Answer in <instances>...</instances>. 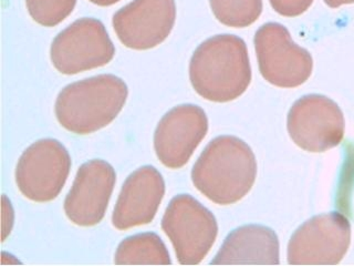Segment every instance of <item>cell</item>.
<instances>
[{
  "mask_svg": "<svg viewBox=\"0 0 354 266\" xmlns=\"http://www.w3.org/2000/svg\"><path fill=\"white\" fill-rule=\"evenodd\" d=\"M351 225L337 212L321 214L306 222L291 236L288 263L291 265H337L348 253Z\"/></svg>",
  "mask_w": 354,
  "mask_h": 266,
  "instance_id": "8",
  "label": "cell"
},
{
  "mask_svg": "<svg viewBox=\"0 0 354 266\" xmlns=\"http://www.w3.org/2000/svg\"><path fill=\"white\" fill-rule=\"evenodd\" d=\"M88 1L94 5L100 6V7H109V6L115 5L121 0H88Z\"/></svg>",
  "mask_w": 354,
  "mask_h": 266,
  "instance_id": "21",
  "label": "cell"
},
{
  "mask_svg": "<svg viewBox=\"0 0 354 266\" xmlns=\"http://www.w3.org/2000/svg\"><path fill=\"white\" fill-rule=\"evenodd\" d=\"M216 19L232 28H246L263 12V0H209Z\"/></svg>",
  "mask_w": 354,
  "mask_h": 266,
  "instance_id": "16",
  "label": "cell"
},
{
  "mask_svg": "<svg viewBox=\"0 0 354 266\" xmlns=\"http://www.w3.org/2000/svg\"><path fill=\"white\" fill-rule=\"evenodd\" d=\"M256 177L257 162L252 150L232 136L210 141L192 170L194 186L218 205L239 202L252 190Z\"/></svg>",
  "mask_w": 354,
  "mask_h": 266,
  "instance_id": "1",
  "label": "cell"
},
{
  "mask_svg": "<svg viewBox=\"0 0 354 266\" xmlns=\"http://www.w3.org/2000/svg\"><path fill=\"white\" fill-rule=\"evenodd\" d=\"M114 263L118 265H169V249L155 233H141L120 243Z\"/></svg>",
  "mask_w": 354,
  "mask_h": 266,
  "instance_id": "15",
  "label": "cell"
},
{
  "mask_svg": "<svg viewBox=\"0 0 354 266\" xmlns=\"http://www.w3.org/2000/svg\"><path fill=\"white\" fill-rule=\"evenodd\" d=\"M194 90L208 101L230 103L252 82L248 49L243 39L218 35L199 44L189 62Z\"/></svg>",
  "mask_w": 354,
  "mask_h": 266,
  "instance_id": "2",
  "label": "cell"
},
{
  "mask_svg": "<svg viewBox=\"0 0 354 266\" xmlns=\"http://www.w3.org/2000/svg\"><path fill=\"white\" fill-rule=\"evenodd\" d=\"M165 194V182L158 170L142 166L129 175L122 186L112 215L119 231L149 224L158 213Z\"/></svg>",
  "mask_w": 354,
  "mask_h": 266,
  "instance_id": "13",
  "label": "cell"
},
{
  "mask_svg": "<svg viewBox=\"0 0 354 266\" xmlns=\"http://www.w3.org/2000/svg\"><path fill=\"white\" fill-rule=\"evenodd\" d=\"M276 12L283 17L300 16L313 5V0H269Z\"/></svg>",
  "mask_w": 354,
  "mask_h": 266,
  "instance_id": "18",
  "label": "cell"
},
{
  "mask_svg": "<svg viewBox=\"0 0 354 266\" xmlns=\"http://www.w3.org/2000/svg\"><path fill=\"white\" fill-rule=\"evenodd\" d=\"M324 3L329 6L330 8H337L343 5H351L354 0H324Z\"/></svg>",
  "mask_w": 354,
  "mask_h": 266,
  "instance_id": "20",
  "label": "cell"
},
{
  "mask_svg": "<svg viewBox=\"0 0 354 266\" xmlns=\"http://www.w3.org/2000/svg\"><path fill=\"white\" fill-rule=\"evenodd\" d=\"M254 49L260 73L274 86L296 88L313 73V60L308 50L299 47L287 28L268 22L254 35Z\"/></svg>",
  "mask_w": 354,
  "mask_h": 266,
  "instance_id": "6",
  "label": "cell"
},
{
  "mask_svg": "<svg viewBox=\"0 0 354 266\" xmlns=\"http://www.w3.org/2000/svg\"><path fill=\"white\" fill-rule=\"evenodd\" d=\"M288 132L308 152L320 153L342 142L346 122L339 105L320 94L299 99L288 114Z\"/></svg>",
  "mask_w": 354,
  "mask_h": 266,
  "instance_id": "9",
  "label": "cell"
},
{
  "mask_svg": "<svg viewBox=\"0 0 354 266\" xmlns=\"http://www.w3.org/2000/svg\"><path fill=\"white\" fill-rule=\"evenodd\" d=\"M116 182L112 166L91 160L77 170L75 182L64 200V212L79 227H93L104 218Z\"/></svg>",
  "mask_w": 354,
  "mask_h": 266,
  "instance_id": "12",
  "label": "cell"
},
{
  "mask_svg": "<svg viewBox=\"0 0 354 266\" xmlns=\"http://www.w3.org/2000/svg\"><path fill=\"white\" fill-rule=\"evenodd\" d=\"M208 131L207 116L194 105H177L158 122L154 149L158 160L171 170L187 163Z\"/></svg>",
  "mask_w": 354,
  "mask_h": 266,
  "instance_id": "11",
  "label": "cell"
},
{
  "mask_svg": "<svg viewBox=\"0 0 354 266\" xmlns=\"http://www.w3.org/2000/svg\"><path fill=\"white\" fill-rule=\"evenodd\" d=\"M279 241L276 233L261 225L238 227L227 236L213 265H277Z\"/></svg>",
  "mask_w": 354,
  "mask_h": 266,
  "instance_id": "14",
  "label": "cell"
},
{
  "mask_svg": "<svg viewBox=\"0 0 354 266\" xmlns=\"http://www.w3.org/2000/svg\"><path fill=\"white\" fill-rule=\"evenodd\" d=\"M77 5V0H26L27 10L44 27H55L66 19Z\"/></svg>",
  "mask_w": 354,
  "mask_h": 266,
  "instance_id": "17",
  "label": "cell"
},
{
  "mask_svg": "<svg viewBox=\"0 0 354 266\" xmlns=\"http://www.w3.org/2000/svg\"><path fill=\"white\" fill-rule=\"evenodd\" d=\"M115 55V48L104 25L94 18H81L58 33L50 48L53 66L62 75L106 66Z\"/></svg>",
  "mask_w": 354,
  "mask_h": 266,
  "instance_id": "5",
  "label": "cell"
},
{
  "mask_svg": "<svg viewBox=\"0 0 354 266\" xmlns=\"http://www.w3.org/2000/svg\"><path fill=\"white\" fill-rule=\"evenodd\" d=\"M70 169L71 158L66 148L55 139H42L20 157L16 168L17 186L33 202H50L62 191Z\"/></svg>",
  "mask_w": 354,
  "mask_h": 266,
  "instance_id": "7",
  "label": "cell"
},
{
  "mask_svg": "<svg viewBox=\"0 0 354 266\" xmlns=\"http://www.w3.org/2000/svg\"><path fill=\"white\" fill-rule=\"evenodd\" d=\"M175 20V0H133L116 11L112 24L125 47L149 50L169 38Z\"/></svg>",
  "mask_w": 354,
  "mask_h": 266,
  "instance_id": "10",
  "label": "cell"
},
{
  "mask_svg": "<svg viewBox=\"0 0 354 266\" xmlns=\"http://www.w3.org/2000/svg\"><path fill=\"white\" fill-rule=\"evenodd\" d=\"M162 230L171 240L178 263L197 265L213 247L218 225L214 214L196 199L180 194L166 209Z\"/></svg>",
  "mask_w": 354,
  "mask_h": 266,
  "instance_id": "4",
  "label": "cell"
},
{
  "mask_svg": "<svg viewBox=\"0 0 354 266\" xmlns=\"http://www.w3.org/2000/svg\"><path fill=\"white\" fill-rule=\"evenodd\" d=\"M14 225V210L6 195H3V242L6 241L7 236L10 234L11 229Z\"/></svg>",
  "mask_w": 354,
  "mask_h": 266,
  "instance_id": "19",
  "label": "cell"
},
{
  "mask_svg": "<svg viewBox=\"0 0 354 266\" xmlns=\"http://www.w3.org/2000/svg\"><path fill=\"white\" fill-rule=\"evenodd\" d=\"M127 86L114 75H99L70 83L55 100L57 120L66 130L86 136L101 130L119 116Z\"/></svg>",
  "mask_w": 354,
  "mask_h": 266,
  "instance_id": "3",
  "label": "cell"
}]
</instances>
